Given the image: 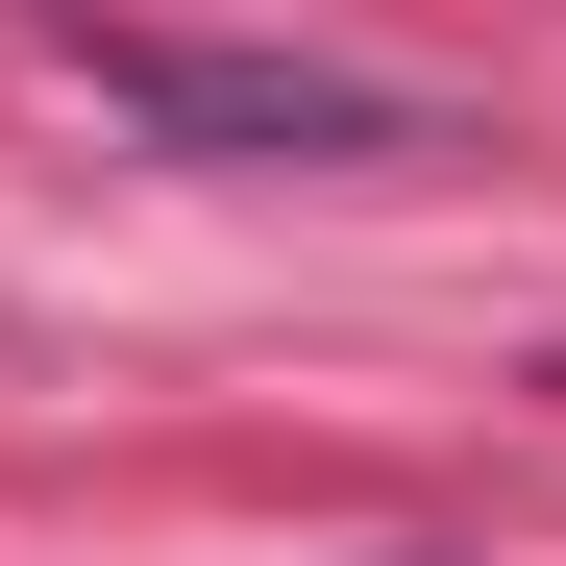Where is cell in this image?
I'll list each match as a JSON object with an SVG mask.
<instances>
[{"label": "cell", "instance_id": "obj_1", "mask_svg": "<svg viewBox=\"0 0 566 566\" xmlns=\"http://www.w3.org/2000/svg\"><path fill=\"white\" fill-rule=\"evenodd\" d=\"M74 74H99V124L222 148V172H369V148L443 124L419 74H345V50H172V25H74Z\"/></svg>", "mask_w": 566, "mask_h": 566}]
</instances>
